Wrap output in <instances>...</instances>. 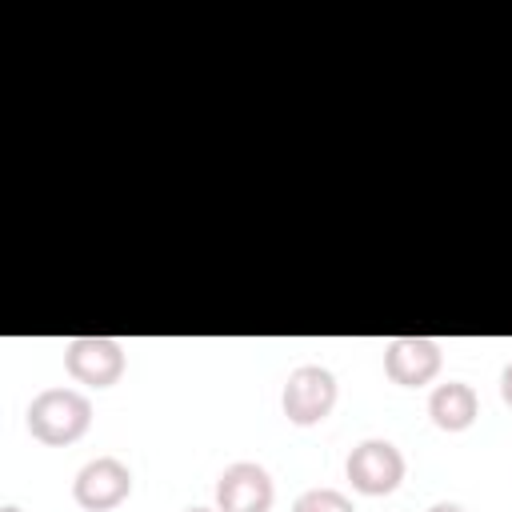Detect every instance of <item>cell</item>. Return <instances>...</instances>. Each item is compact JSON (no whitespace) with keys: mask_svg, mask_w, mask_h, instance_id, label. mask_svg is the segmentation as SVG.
I'll list each match as a JSON object with an SVG mask.
<instances>
[{"mask_svg":"<svg viewBox=\"0 0 512 512\" xmlns=\"http://www.w3.org/2000/svg\"><path fill=\"white\" fill-rule=\"evenodd\" d=\"M28 432L48 444V448H68L76 444L88 424H92V400L76 388H44L32 396L28 412H24Z\"/></svg>","mask_w":512,"mask_h":512,"instance_id":"obj_1","label":"cell"},{"mask_svg":"<svg viewBox=\"0 0 512 512\" xmlns=\"http://www.w3.org/2000/svg\"><path fill=\"white\" fill-rule=\"evenodd\" d=\"M336 396H340V384H336V376L324 364H300L284 380L280 408H284V416L292 424L312 428V424H320L336 408Z\"/></svg>","mask_w":512,"mask_h":512,"instance_id":"obj_2","label":"cell"},{"mask_svg":"<svg viewBox=\"0 0 512 512\" xmlns=\"http://www.w3.org/2000/svg\"><path fill=\"white\" fill-rule=\"evenodd\" d=\"M344 476L364 496H388L404 480V452L392 440H360L344 460Z\"/></svg>","mask_w":512,"mask_h":512,"instance_id":"obj_3","label":"cell"},{"mask_svg":"<svg viewBox=\"0 0 512 512\" xmlns=\"http://www.w3.org/2000/svg\"><path fill=\"white\" fill-rule=\"evenodd\" d=\"M124 348L112 336H72L64 344V368L76 384L112 388L124 376Z\"/></svg>","mask_w":512,"mask_h":512,"instance_id":"obj_4","label":"cell"},{"mask_svg":"<svg viewBox=\"0 0 512 512\" xmlns=\"http://www.w3.org/2000/svg\"><path fill=\"white\" fill-rule=\"evenodd\" d=\"M132 496V472L124 460L116 456H96L88 460L76 480H72V500L88 512H108L116 504H124Z\"/></svg>","mask_w":512,"mask_h":512,"instance_id":"obj_5","label":"cell"},{"mask_svg":"<svg viewBox=\"0 0 512 512\" xmlns=\"http://www.w3.org/2000/svg\"><path fill=\"white\" fill-rule=\"evenodd\" d=\"M276 500L268 468L252 460H236L216 480V512H268Z\"/></svg>","mask_w":512,"mask_h":512,"instance_id":"obj_6","label":"cell"},{"mask_svg":"<svg viewBox=\"0 0 512 512\" xmlns=\"http://www.w3.org/2000/svg\"><path fill=\"white\" fill-rule=\"evenodd\" d=\"M440 364H444V352L428 336H396L384 348V376L400 388H424L428 380H436Z\"/></svg>","mask_w":512,"mask_h":512,"instance_id":"obj_7","label":"cell"},{"mask_svg":"<svg viewBox=\"0 0 512 512\" xmlns=\"http://www.w3.org/2000/svg\"><path fill=\"white\" fill-rule=\"evenodd\" d=\"M428 416L440 432H464L480 416V396L468 380H444L428 396Z\"/></svg>","mask_w":512,"mask_h":512,"instance_id":"obj_8","label":"cell"},{"mask_svg":"<svg viewBox=\"0 0 512 512\" xmlns=\"http://www.w3.org/2000/svg\"><path fill=\"white\" fill-rule=\"evenodd\" d=\"M292 512H356V504L340 488H308L292 500Z\"/></svg>","mask_w":512,"mask_h":512,"instance_id":"obj_9","label":"cell"},{"mask_svg":"<svg viewBox=\"0 0 512 512\" xmlns=\"http://www.w3.org/2000/svg\"><path fill=\"white\" fill-rule=\"evenodd\" d=\"M500 400L512 408V360L504 364V372H500Z\"/></svg>","mask_w":512,"mask_h":512,"instance_id":"obj_10","label":"cell"},{"mask_svg":"<svg viewBox=\"0 0 512 512\" xmlns=\"http://www.w3.org/2000/svg\"><path fill=\"white\" fill-rule=\"evenodd\" d=\"M428 512H464V508H460L456 500H440V504H432Z\"/></svg>","mask_w":512,"mask_h":512,"instance_id":"obj_11","label":"cell"},{"mask_svg":"<svg viewBox=\"0 0 512 512\" xmlns=\"http://www.w3.org/2000/svg\"><path fill=\"white\" fill-rule=\"evenodd\" d=\"M0 512H20V508H16V504H4V508H0Z\"/></svg>","mask_w":512,"mask_h":512,"instance_id":"obj_12","label":"cell"},{"mask_svg":"<svg viewBox=\"0 0 512 512\" xmlns=\"http://www.w3.org/2000/svg\"><path fill=\"white\" fill-rule=\"evenodd\" d=\"M184 512H216V508H184Z\"/></svg>","mask_w":512,"mask_h":512,"instance_id":"obj_13","label":"cell"}]
</instances>
